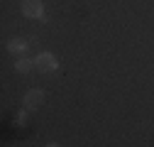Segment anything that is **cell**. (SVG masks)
Here are the masks:
<instances>
[{
    "label": "cell",
    "mask_w": 154,
    "mask_h": 147,
    "mask_svg": "<svg viewBox=\"0 0 154 147\" xmlns=\"http://www.w3.org/2000/svg\"><path fill=\"white\" fill-rule=\"evenodd\" d=\"M34 66L39 69V71H54V69H56V59H54V54H49V52L39 54V57H37V61H34Z\"/></svg>",
    "instance_id": "1"
},
{
    "label": "cell",
    "mask_w": 154,
    "mask_h": 147,
    "mask_svg": "<svg viewBox=\"0 0 154 147\" xmlns=\"http://www.w3.org/2000/svg\"><path fill=\"white\" fill-rule=\"evenodd\" d=\"M22 12L27 17H42V3L39 0H22Z\"/></svg>",
    "instance_id": "2"
},
{
    "label": "cell",
    "mask_w": 154,
    "mask_h": 147,
    "mask_svg": "<svg viewBox=\"0 0 154 147\" xmlns=\"http://www.w3.org/2000/svg\"><path fill=\"white\" fill-rule=\"evenodd\" d=\"M42 101H44V93H42V91H29V93L25 96V105H27V108H37Z\"/></svg>",
    "instance_id": "3"
},
{
    "label": "cell",
    "mask_w": 154,
    "mask_h": 147,
    "mask_svg": "<svg viewBox=\"0 0 154 147\" xmlns=\"http://www.w3.org/2000/svg\"><path fill=\"white\" fill-rule=\"evenodd\" d=\"M8 49H10L12 54H22V52L27 49V42H22V39H12V42L8 44Z\"/></svg>",
    "instance_id": "4"
},
{
    "label": "cell",
    "mask_w": 154,
    "mask_h": 147,
    "mask_svg": "<svg viewBox=\"0 0 154 147\" xmlns=\"http://www.w3.org/2000/svg\"><path fill=\"white\" fill-rule=\"evenodd\" d=\"M32 69V61L29 59H20V61H17V71H22V74H27Z\"/></svg>",
    "instance_id": "5"
},
{
    "label": "cell",
    "mask_w": 154,
    "mask_h": 147,
    "mask_svg": "<svg viewBox=\"0 0 154 147\" xmlns=\"http://www.w3.org/2000/svg\"><path fill=\"white\" fill-rule=\"evenodd\" d=\"M49 147H59V145H49Z\"/></svg>",
    "instance_id": "6"
}]
</instances>
